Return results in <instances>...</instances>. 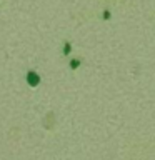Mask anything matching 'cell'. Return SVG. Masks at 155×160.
<instances>
[{
	"label": "cell",
	"instance_id": "obj_1",
	"mask_svg": "<svg viewBox=\"0 0 155 160\" xmlns=\"http://www.w3.org/2000/svg\"><path fill=\"white\" fill-rule=\"evenodd\" d=\"M27 80H29V84H30V85H39L40 77H39V74H35L33 70H30L29 74H27Z\"/></svg>",
	"mask_w": 155,
	"mask_h": 160
},
{
	"label": "cell",
	"instance_id": "obj_2",
	"mask_svg": "<svg viewBox=\"0 0 155 160\" xmlns=\"http://www.w3.org/2000/svg\"><path fill=\"white\" fill-rule=\"evenodd\" d=\"M78 64H80L78 60H72V62H70V65H72V68H75V67H77Z\"/></svg>",
	"mask_w": 155,
	"mask_h": 160
}]
</instances>
